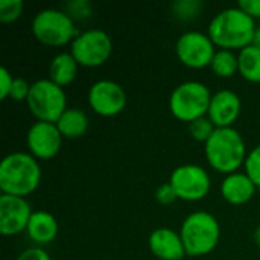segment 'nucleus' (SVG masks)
Wrapping results in <instances>:
<instances>
[{
	"label": "nucleus",
	"mask_w": 260,
	"mask_h": 260,
	"mask_svg": "<svg viewBox=\"0 0 260 260\" xmlns=\"http://www.w3.org/2000/svg\"><path fill=\"white\" fill-rule=\"evenodd\" d=\"M64 137L55 123L49 122H34L26 134V145L29 154L38 161H46L55 158L62 146Z\"/></svg>",
	"instance_id": "f8f14e48"
},
{
	"label": "nucleus",
	"mask_w": 260,
	"mask_h": 260,
	"mask_svg": "<svg viewBox=\"0 0 260 260\" xmlns=\"http://www.w3.org/2000/svg\"><path fill=\"white\" fill-rule=\"evenodd\" d=\"M58 232H59V224L56 218L46 210L34 212L26 229L29 239L34 244H37V247L53 242L58 236Z\"/></svg>",
	"instance_id": "f3484780"
},
{
	"label": "nucleus",
	"mask_w": 260,
	"mask_h": 260,
	"mask_svg": "<svg viewBox=\"0 0 260 260\" xmlns=\"http://www.w3.org/2000/svg\"><path fill=\"white\" fill-rule=\"evenodd\" d=\"M32 213L26 198L0 195V233L11 238L26 232Z\"/></svg>",
	"instance_id": "ddd939ff"
},
{
	"label": "nucleus",
	"mask_w": 260,
	"mask_h": 260,
	"mask_svg": "<svg viewBox=\"0 0 260 260\" xmlns=\"http://www.w3.org/2000/svg\"><path fill=\"white\" fill-rule=\"evenodd\" d=\"M210 70L218 78H222V79L233 78L236 73H239L238 53L233 52V50L218 49L216 53H215V56H213V59H212Z\"/></svg>",
	"instance_id": "412c9836"
},
{
	"label": "nucleus",
	"mask_w": 260,
	"mask_h": 260,
	"mask_svg": "<svg viewBox=\"0 0 260 260\" xmlns=\"http://www.w3.org/2000/svg\"><path fill=\"white\" fill-rule=\"evenodd\" d=\"M186 256L203 257L216 250L221 241V225L215 215L206 210L189 213L180 227Z\"/></svg>",
	"instance_id": "20e7f679"
},
{
	"label": "nucleus",
	"mask_w": 260,
	"mask_h": 260,
	"mask_svg": "<svg viewBox=\"0 0 260 260\" xmlns=\"http://www.w3.org/2000/svg\"><path fill=\"white\" fill-rule=\"evenodd\" d=\"M218 47L212 38L201 30H187L175 43V55L187 69L200 70L210 67Z\"/></svg>",
	"instance_id": "9d476101"
},
{
	"label": "nucleus",
	"mask_w": 260,
	"mask_h": 260,
	"mask_svg": "<svg viewBox=\"0 0 260 260\" xmlns=\"http://www.w3.org/2000/svg\"><path fill=\"white\" fill-rule=\"evenodd\" d=\"M79 67L96 69L104 66L113 53V40L102 29H87L78 34L69 50Z\"/></svg>",
	"instance_id": "6e6552de"
},
{
	"label": "nucleus",
	"mask_w": 260,
	"mask_h": 260,
	"mask_svg": "<svg viewBox=\"0 0 260 260\" xmlns=\"http://www.w3.org/2000/svg\"><path fill=\"white\" fill-rule=\"evenodd\" d=\"M87 98L91 111L101 117L119 116L128 102L125 88L111 79H99L93 82Z\"/></svg>",
	"instance_id": "9b49d317"
},
{
	"label": "nucleus",
	"mask_w": 260,
	"mask_h": 260,
	"mask_svg": "<svg viewBox=\"0 0 260 260\" xmlns=\"http://www.w3.org/2000/svg\"><path fill=\"white\" fill-rule=\"evenodd\" d=\"M251 44L256 46V47H260V26L256 29V32H254V37H253V43Z\"/></svg>",
	"instance_id": "2f4dec72"
},
{
	"label": "nucleus",
	"mask_w": 260,
	"mask_h": 260,
	"mask_svg": "<svg viewBox=\"0 0 260 260\" xmlns=\"http://www.w3.org/2000/svg\"><path fill=\"white\" fill-rule=\"evenodd\" d=\"M204 5L200 0H178L172 5V14L183 21H189L197 18L201 11H203Z\"/></svg>",
	"instance_id": "4be33fe9"
},
{
	"label": "nucleus",
	"mask_w": 260,
	"mask_h": 260,
	"mask_svg": "<svg viewBox=\"0 0 260 260\" xmlns=\"http://www.w3.org/2000/svg\"><path fill=\"white\" fill-rule=\"evenodd\" d=\"M216 131V126L212 123V120L206 116L201 119H197L195 122L189 123V134L193 140L200 142V143H206L213 133Z\"/></svg>",
	"instance_id": "5701e85b"
},
{
	"label": "nucleus",
	"mask_w": 260,
	"mask_h": 260,
	"mask_svg": "<svg viewBox=\"0 0 260 260\" xmlns=\"http://www.w3.org/2000/svg\"><path fill=\"white\" fill-rule=\"evenodd\" d=\"M169 183L174 187L177 198L187 203L204 200L212 189V178L207 169L193 163L177 166L171 174Z\"/></svg>",
	"instance_id": "1a4fd4ad"
},
{
	"label": "nucleus",
	"mask_w": 260,
	"mask_h": 260,
	"mask_svg": "<svg viewBox=\"0 0 260 260\" xmlns=\"http://www.w3.org/2000/svg\"><path fill=\"white\" fill-rule=\"evenodd\" d=\"M210 88L201 81H184L178 84L169 96L171 114L186 123L206 117L212 101Z\"/></svg>",
	"instance_id": "423d86ee"
},
{
	"label": "nucleus",
	"mask_w": 260,
	"mask_h": 260,
	"mask_svg": "<svg viewBox=\"0 0 260 260\" xmlns=\"http://www.w3.org/2000/svg\"><path fill=\"white\" fill-rule=\"evenodd\" d=\"M26 105L38 122L49 123H56L69 108L64 88L52 82L49 78L32 82Z\"/></svg>",
	"instance_id": "0eeeda50"
},
{
	"label": "nucleus",
	"mask_w": 260,
	"mask_h": 260,
	"mask_svg": "<svg viewBox=\"0 0 260 260\" xmlns=\"http://www.w3.org/2000/svg\"><path fill=\"white\" fill-rule=\"evenodd\" d=\"M148 247L158 260H184L186 256L180 232L169 227L155 229L148 238Z\"/></svg>",
	"instance_id": "2eb2a0df"
},
{
	"label": "nucleus",
	"mask_w": 260,
	"mask_h": 260,
	"mask_svg": "<svg viewBox=\"0 0 260 260\" xmlns=\"http://www.w3.org/2000/svg\"><path fill=\"white\" fill-rule=\"evenodd\" d=\"M15 260H52L49 253L41 247H30L23 250Z\"/></svg>",
	"instance_id": "c756f323"
},
{
	"label": "nucleus",
	"mask_w": 260,
	"mask_h": 260,
	"mask_svg": "<svg viewBox=\"0 0 260 260\" xmlns=\"http://www.w3.org/2000/svg\"><path fill=\"white\" fill-rule=\"evenodd\" d=\"M30 30L37 41L49 47L72 44L79 34L75 20L66 11L55 8H46L37 12L30 21Z\"/></svg>",
	"instance_id": "39448f33"
},
{
	"label": "nucleus",
	"mask_w": 260,
	"mask_h": 260,
	"mask_svg": "<svg viewBox=\"0 0 260 260\" xmlns=\"http://www.w3.org/2000/svg\"><path fill=\"white\" fill-rule=\"evenodd\" d=\"M78 69L79 64L70 52H59L49 64V79L64 88L73 84L78 76Z\"/></svg>",
	"instance_id": "a211bd4d"
},
{
	"label": "nucleus",
	"mask_w": 260,
	"mask_h": 260,
	"mask_svg": "<svg viewBox=\"0 0 260 260\" xmlns=\"http://www.w3.org/2000/svg\"><path fill=\"white\" fill-rule=\"evenodd\" d=\"M257 193L256 184L245 172H235L225 175L221 183V195L225 203L232 206H244L250 203Z\"/></svg>",
	"instance_id": "dca6fc26"
},
{
	"label": "nucleus",
	"mask_w": 260,
	"mask_h": 260,
	"mask_svg": "<svg viewBox=\"0 0 260 260\" xmlns=\"http://www.w3.org/2000/svg\"><path fill=\"white\" fill-rule=\"evenodd\" d=\"M30 82H27L24 78H15L12 88H11V94L9 99L15 101V102H26L30 93Z\"/></svg>",
	"instance_id": "bb28decb"
},
{
	"label": "nucleus",
	"mask_w": 260,
	"mask_h": 260,
	"mask_svg": "<svg viewBox=\"0 0 260 260\" xmlns=\"http://www.w3.org/2000/svg\"><path fill=\"white\" fill-rule=\"evenodd\" d=\"M55 125L64 139H79L88 129V116L81 108H67Z\"/></svg>",
	"instance_id": "6ab92c4d"
},
{
	"label": "nucleus",
	"mask_w": 260,
	"mask_h": 260,
	"mask_svg": "<svg viewBox=\"0 0 260 260\" xmlns=\"http://www.w3.org/2000/svg\"><path fill=\"white\" fill-rule=\"evenodd\" d=\"M91 3L88 0H75L67 5L66 12L73 18V20H84L91 15Z\"/></svg>",
	"instance_id": "a878e982"
},
{
	"label": "nucleus",
	"mask_w": 260,
	"mask_h": 260,
	"mask_svg": "<svg viewBox=\"0 0 260 260\" xmlns=\"http://www.w3.org/2000/svg\"><path fill=\"white\" fill-rule=\"evenodd\" d=\"M41 177V166L35 157L21 151L11 152L0 163L2 195L27 198L40 187Z\"/></svg>",
	"instance_id": "f257e3e1"
},
{
	"label": "nucleus",
	"mask_w": 260,
	"mask_h": 260,
	"mask_svg": "<svg viewBox=\"0 0 260 260\" xmlns=\"http://www.w3.org/2000/svg\"><path fill=\"white\" fill-rule=\"evenodd\" d=\"M238 8L242 9L254 21L260 18V0H241L238 3Z\"/></svg>",
	"instance_id": "7c9ffc66"
},
{
	"label": "nucleus",
	"mask_w": 260,
	"mask_h": 260,
	"mask_svg": "<svg viewBox=\"0 0 260 260\" xmlns=\"http://www.w3.org/2000/svg\"><path fill=\"white\" fill-rule=\"evenodd\" d=\"M242 111L239 94L230 88L219 90L212 94L207 117L216 128H232Z\"/></svg>",
	"instance_id": "4468645a"
},
{
	"label": "nucleus",
	"mask_w": 260,
	"mask_h": 260,
	"mask_svg": "<svg viewBox=\"0 0 260 260\" xmlns=\"http://www.w3.org/2000/svg\"><path fill=\"white\" fill-rule=\"evenodd\" d=\"M256 29V21L251 17L238 6H232L222 9L210 20L207 35L218 49L235 52L253 43Z\"/></svg>",
	"instance_id": "f03ea898"
},
{
	"label": "nucleus",
	"mask_w": 260,
	"mask_h": 260,
	"mask_svg": "<svg viewBox=\"0 0 260 260\" xmlns=\"http://www.w3.org/2000/svg\"><path fill=\"white\" fill-rule=\"evenodd\" d=\"M253 241H254V244L257 245L260 248V225L254 230V235H253Z\"/></svg>",
	"instance_id": "473e14b6"
},
{
	"label": "nucleus",
	"mask_w": 260,
	"mask_h": 260,
	"mask_svg": "<svg viewBox=\"0 0 260 260\" xmlns=\"http://www.w3.org/2000/svg\"><path fill=\"white\" fill-rule=\"evenodd\" d=\"M204 155L209 166L224 175L239 172L245 166L248 151L244 136L235 128H216L204 143Z\"/></svg>",
	"instance_id": "7ed1b4c3"
},
{
	"label": "nucleus",
	"mask_w": 260,
	"mask_h": 260,
	"mask_svg": "<svg viewBox=\"0 0 260 260\" xmlns=\"http://www.w3.org/2000/svg\"><path fill=\"white\" fill-rule=\"evenodd\" d=\"M24 11L21 0H0V21L3 24L15 23Z\"/></svg>",
	"instance_id": "b1692460"
},
{
	"label": "nucleus",
	"mask_w": 260,
	"mask_h": 260,
	"mask_svg": "<svg viewBox=\"0 0 260 260\" xmlns=\"http://www.w3.org/2000/svg\"><path fill=\"white\" fill-rule=\"evenodd\" d=\"M244 172L251 178V181L256 184L257 190H260V145L256 148H253L248 152L245 166H244Z\"/></svg>",
	"instance_id": "393cba45"
},
{
	"label": "nucleus",
	"mask_w": 260,
	"mask_h": 260,
	"mask_svg": "<svg viewBox=\"0 0 260 260\" xmlns=\"http://www.w3.org/2000/svg\"><path fill=\"white\" fill-rule=\"evenodd\" d=\"M14 79L15 78L12 76V73L6 67H0V99L2 101L9 99Z\"/></svg>",
	"instance_id": "c85d7f7f"
},
{
	"label": "nucleus",
	"mask_w": 260,
	"mask_h": 260,
	"mask_svg": "<svg viewBox=\"0 0 260 260\" xmlns=\"http://www.w3.org/2000/svg\"><path fill=\"white\" fill-rule=\"evenodd\" d=\"M177 193L174 190V187L171 186V183H163L155 189V201L161 206H171L177 201Z\"/></svg>",
	"instance_id": "cd10ccee"
},
{
	"label": "nucleus",
	"mask_w": 260,
	"mask_h": 260,
	"mask_svg": "<svg viewBox=\"0 0 260 260\" xmlns=\"http://www.w3.org/2000/svg\"><path fill=\"white\" fill-rule=\"evenodd\" d=\"M239 75L253 84H260V47L253 44L238 52Z\"/></svg>",
	"instance_id": "aec40b11"
}]
</instances>
